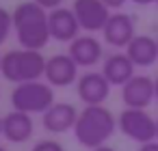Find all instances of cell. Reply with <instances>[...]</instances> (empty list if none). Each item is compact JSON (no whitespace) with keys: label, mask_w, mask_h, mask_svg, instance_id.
<instances>
[{"label":"cell","mask_w":158,"mask_h":151,"mask_svg":"<svg viewBox=\"0 0 158 151\" xmlns=\"http://www.w3.org/2000/svg\"><path fill=\"white\" fill-rule=\"evenodd\" d=\"M48 11L39 7L35 0L20 2L13 11V30L24 50H37L41 52L50 37V24H48Z\"/></svg>","instance_id":"1"},{"label":"cell","mask_w":158,"mask_h":151,"mask_svg":"<svg viewBox=\"0 0 158 151\" xmlns=\"http://www.w3.org/2000/svg\"><path fill=\"white\" fill-rule=\"evenodd\" d=\"M115 129H117V119L104 104L85 106L74 125V136H76L78 145L93 151L98 147H104L106 140L115 134Z\"/></svg>","instance_id":"2"},{"label":"cell","mask_w":158,"mask_h":151,"mask_svg":"<svg viewBox=\"0 0 158 151\" xmlns=\"http://www.w3.org/2000/svg\"><path fill=\"white\" fill-rule=\"evenodd\" d=\"M48 58L37 50H9L2 54V78L13 84L37 82L46 76Z\"/></svg>","instance_id":"3"},{"label":"cell","mask_w":158,"mask_h":151,"mask_svg":"<svg viewBox=\"0 0 158 151\" xmlns=\"http://www.w3.org/2000/svg\"><path fill=\"white\" fill-rule=\"evenodd\" d=\"M54 91L48 82H24L15 84L11 91V106L13 110L26 112V114H44L54 106Z\"/></svg>","instance_id":"4"},{"label":"cell","mask_w":158,"mask_h":151,"mask_svg":"<svg viewBox=\"0 0 158 151\" xmlns=\"http://www.w3.org/2000/svg\"><path fill=\"white\" fill-rule=\"evenodd\" d=\"M117 127L121 129L123 136H128L134 142H152L158 136V127H156V119L141 108H126L119 112L117 117Z\"/></svg>","instance_id":"5"},{"label":"cell","mask_w":158,"mask_h":151,"mask_svg":"<svg viewBox=\"0 0 158 151\" xmlns=\"http://www.w3.org/2000/svg\"><path fill=\"white\" fill-rule=\"evenodd\" d=\"M76 93L85 106H102L110 95V82L102 71H85L76 82Z\"/></svg>","instance_id":"6"},{"label":"cell","mask_w":158,"mask_h":151,"mask_svg":"<svg viewBox=\"0 0 158 151\" xmlns=\"http://www.w3.org/2000/svg\"><path fill=\"white\" fill-rule=\"evenodd\" d=\"M72 11L78 18V24L87 33H98L104 30L108 18L113 15L110 9L102 2V0H74Z\"/></svg>","instance_id":"7"},{"label":"cell","mask_w":158,"mask_h":151,"mask_svg":"<svg viewBox=\"0 0 158 151\" xmlns=\"http://www.w3.org/2000/svg\"><path fill=\"white\" fill-rule=\"evenodd\" d=\"M156 99V84L154 78L136 74L126 86H121V101L126 108H141L145 110L152 101Z\"/></svg>","instance_id":"8"},{"label":"cell","mask_w":158,"mask_h":151,"mask_svg":"<svg viewBox=\"0 0 158 151\" xmlns=\"http://www.w3.org/2000/svg\"><path fill=\"white\" fill-rule=\"evenodd\" d=\"M48 24H50V37L61 43H72L74 39L80 37V30H82L76 13L67 7H59V9L50 11Z\"/></svg>","instance_id":"9"},{"label":"cell","mask_w":158,"mask_h":151,"mask_svg":"<svg viewBox=\"0 0 158 151\" xmlns=\"http://www.w3.org/2000/svg\"><path fill=\"white\" fill-rule=\"evenodd\" d=\"M104 35V41L110 46V48H128L130 41L136 37L134 33V18L130 13H113L102 30Z\"/></svg>","instance_id":"10"},{"label":"cell","mask_w":158,"mask_h":151,"mask_svg":"<svg viewBox=\"0 0 158 151\" xmlns=\"http://www.w3.org/2000/svg\"><path fill=\"white\" fill-rule=\"evenodd\" d=\"M50 86H69L78 82V65L69 54H54L46 63V76Z\"/></svg>","instance_id":"11"},{"label":"cell","mask_w":158,"mask_h":151,"mask_svg":"<svg viewBox=\"0 0 158 151\" xmlns=\"http://www.w3.org/2000/svg\"><path fill=\"white\" fill-rule=\"evenodd\" d=\"M78 110L67 104V101H56L50 110H46L41 114V125L46 132L50 134H65L69 129H74L76 121H78Z\"/></svg>","instance_id":"12"},{"label":"cell","mask_w":158,"mask_h":151,"mask_svg":"<svg viewBox=\"0 0 158 151\" xmlns=\"http://www.w3.org/2000/svg\"><path fill=\"white\" fill-rule=\"evenodd\" d=\"M102 74L110 82V86H126L136 74H134V63L128 58L126 52H113L104 58L102 63Z\"/></svg>","instance_id":"13"},{"label":"cell","mask_w":158,"mask_h":151,"mask_svg":"<svg viewBox=\"0 0 158 151\" xmlns=\"http://www.w3.org/2000/svg\"><path fill=\"white\" fill-rule=\"evenodd\" d=\"M35 132V123H33V114L20 112V110H11L2 117V136L9 142L22 145L26 142Z\"/></svg>","instance_id":"14"},{"label":"cell","mask_w":158,"mask_h":151,"mask_svg":"<svg viewBox=\"0 0 158 151\" xmlns=\"http://www.w3.org/2000/svg\"><path fill=\"white\" fill-rule=\"evenodd\" d=\"M67 54L76 61L78 67H95L102 61V43L93 35H80L69 43Z\"/></svg>","instance_id":"15"},{"label":"cell","mask_w":158,"mask_h":151,"mask_svg":"<svg viewBox=\"0 0 158 151\" xmlns=\"http://www.w3.org/2000/svg\"><path fill=\"white\" fill-rule=\"evenodd\" d=\"M126 54L134 67H152L158 61V41L149 35H136L126 48Z\"/></svg>","instance_id":"16"},{"label":"cell","mask_w":158,"mask_h":151,"mask_svg":"<svg viewBox=\"0 0 158 151\" xmlns=\"http://www.w3.org/2000/svg\"><path fill=\"white\" fill-rule=\"evenodd\" d=\"M13 30V13H9L5 7H0V46H2Z\"/></svg>","instance_id":"17"},{"label":"cell","mask_w":158,"mask_h":151,"mask_svg":"<svg viewBox=\"0 0 158 151\" xmlns=\"http://www.w3.org/2000/svg\"><path fill=\"white\" fill-rule=\"evenodd\" d=\"M33 151H65V147L56 138H44L33 145Z\"/></svg>","instance_id":"18"},{"label":"cell","mask_w":158,"mask_h":151,"mask_svg":"<svg viewBox=\"0 0 158 151\" xmlns=\"http://www.w3.org/2000/svg\"><path fill=\"white\" fill-rule=\"evenodd\" d=\"M35 2H37L39 7H44V9L50 13V11H54V9H59V7L63 5V0H35Z\"/></svg>","instance_id":"19"},{"label":"cell","mask_w":158,"mask_h":151,"mask_svg":"<svg viewBox=\"0 0 158 151\" xmlns=\"http://www.w3.org/2000/svg\"><path fill=\"white\" fill-rule=\"evenodd\" d=\"M102 2H104L108 9H121V7L128 2V0H102Z\"/></svg>","instance_id":"20"},{"label":"cell","mask_w":158,"mask_h":151,"mask_svg":"<svg viewBox=\"0 0 158 151\" xmlns=\"http://www.w3.org/2000/svg\"><path fill=\"white\" fill-rule=\"evenodd\" d=\"M139 151H158V140H152V142L141 145V149H139Z\"/></svg>","instance_id":"21"},{"label":"cell","mask_w":158,"mask_h":151,"mask_svg":"<svg viewBox=\"0 0 158 151\" xmlns=\"http://www.w3.org/2000/svg\"><path fill=\"white\" fill-rule=\"evenodd\" d=\"M134 5H141V7H145V5H152V2H156V0H132Z\"/></svg>","instance_id":"22"},{"label":"cell","mask_w":158,"mask_h":151,"mask_svg":"<svg viewBox=\"0 0 158 151\" xmlns=\"http://www.w3.org/2000/svg\"><path fill=\"white\" fill-rule=\"evenodd\" d=\"M93 151H115V149L108 147V145H104V147H98V149H93Z\"/></svg>","instance_id":"23"},{"label":"cell","mask_w":158,"mask_h":151,"mask_svg":"<svg viewBox=\"0 0 158 151\" xmlns=\"http://www.w3.org/2000/svg\"><path fill=\"white\" fill-rule=\"evenodd\" d=\"M154 84H156V101H158V76L154 78Z\"/></svg>","instance_id":"24"},{"label":"cell","mask_w":158,"mask_h":151,"mask_svg":"<svg viewBox=\"0 0 158 151\" xmlns=\"http://www.w3.org/2000/svg\"><path fill=\"white\" fill-rule=\"evenodd\" d=\"M0 136H2V117H0Z\"/></svg>","instance_id":"25"},{"label":"cell","mask_w":158,"mask_h":151,"mask_svg":"<svg viewBox=\"0 0 158 151\" xmlns=\"http://www.w3.org/2000/svg\"><path fill=\"white\" fill-rule=\"evenodd\" d=\"M0 71H2V54H0Z\"/></svg>","instance_id":"26"},{"label":"cell","mask_w":158,"mask_h":151,"mask_svg":"<svg viewBox=\"0 0 158 151\" xmlns=\"http://www.w3.org/2000/svg\"><path fill=\"white\" fill-rule=\"evenodd\" d=\"M156 127H158V119H156ZM156 140H158V136H156Z\"/></svg>","instance_id":"27"},{"label":"cell","mask_w":158,"mask_h":151,"mask_svg":"<svg viewBox=\"0 0 158 151\" xmlns=\"http://www.w3.org/2000/svg\"><path fill=\"white\" fill-rule=\"evenodd\" d=\"M0 151H7V149H5V147H0Z\"/></svg>","instance_id":"28"},{"label":"cell","mask_w":158,"mask_h":151,"mask_svg":"<svg viewBox=\"0 0 158 151\" xmlns=\"http://www.w3.org/2000/svg\"><path fill=\"white\" fill-rule=\"evenodd\" d=\"M156 5H158V0H156Z\"/></svg>","instance_id":"29"},{"label":"cell","mask_w":158,"mask_h":151,"mask_svg":"<svg viewBox=\"0 0 158 151\" xmlns=\"http://www.w3.org/2000/svg\"><path fill=\"white\" fill-rule=\"evenodd\" d=\"M156 41H158V39H156Z\"/></svg>","instance_id":"30"}]
</instances>
